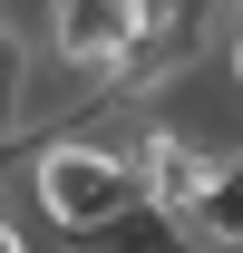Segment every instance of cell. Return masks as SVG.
<instances>
[{"label":"cell","instance_id":"cell-1","mask_svg":"<svg viewBox=\"0 0 243 253\" xmlns=\"http://www.w3.org/2000/svg\"><path fill=\"white\" fill-rule=\"evenodd\" d=\"M20 195H30V214L49 224L59 244H117L126 224L146 214L126 156H117V146H97V136H78V126L20 156Z\"/></svg>","mask_w":243,"mask_h":253},{"label":"cell","instance_id":"cell-5","mask_svg":"<svg viewBox=\"0 0 243 253\" xmlns=\"http://www.w3.org/2000/svg\"><path fill=\"white\" fill-rule=\"evenodd\" d=\"M234 126H243V117H234Z\"/></svg>","mask_w":243,"mask_h":253},{"label":"cell","instance_id":"cell-3","mask_svg":"<svg viewBox=\"0 0 243 253\" xmlns=\"http://www.w3.org/2000/svg\"><path fill=\"white\" fill-rule=\"evenodd\" d=\"M146 253H185V244H175V234H165V224H156V244H146Z\"/></svg>","mask_w":243,"mask_h":253},{"label":"cell","instance_id":"cell-2","mask_svg":"<svg viewBox=\"0 0 243 253\" xmlns=\"http://www.w3.org/2000/svg\"><path fill=\"white\" fill-rule=\"evenodd\" d=\"M0 253H39V244H30V224H20V205H10V195H0Z\"/></svg>","mask_w":243,"mask_h":253},{"label":"cell","instance_id":"cell-4","mask_svg":"<svg viewBox=\"0 0 243 253\" xmlns=\"http://www.w3.org/2000/svg\"><path fill=\"white\" fill-rule=\"evenodd\" d=\"M195 10H234V0H195Z\"/></svg>","mask_w":243,"mask_h":253}]
</instances>
